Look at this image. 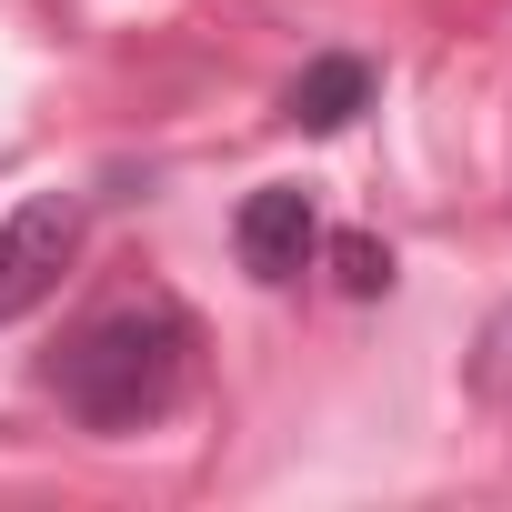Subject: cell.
<instances>
[{"label": "cell", "mask_w": 512, "mask_h": 512, "mask_svg": "<svg viewBox=\"0 0 512 512\" xmlns=\"http://www.w3.org/2000/svg\"><path fill=\"white\" fill-rule=\"evenodd\" d=\"M71 251H81V201L71 191H41V201H21L0 221V322L41 312L61 292V272H71Z\"/></svg>", "instance_id": "cell-2"}, {"label": "cell", "mask_w": 512, "mask_h": 512, "mask_svg": "<svg viewBox=\"0 0 512 512\" xmlns=\"http://www.w3.org/2000/svg\"><path fill=\"white\" fill-rule=\"evenodd\" d=\"M191 352H201L191 312L161 302V292H141V302H111L101 322H81V332L61 342L51 392H61L91 432H141V422H161V412L191 392Z\"/></svg>", "instance_id": "cell-1"}, {"label": "cell", "mask_w": 512, "mask_h": 512, "mask_svg": "<svg viewBox=\"0 0 512 512\" xmlns=\"http://www.w3.org/2000/svg\"><path fill=\"white\" fill-rule=\"evenodd\" d=\"M352 111H372V61L332 51V61H312V71L292 81V121H302V131H342Z\"/></svg>", "instance_id": "cell-4"}, {"label": "cell", "mask_w": 512, "mask_h": 512, "mask_svg": "<svg viewBox=\"0 0 512 512\" xmlns=\"http://www.w3.org/2000/svg\"><path fill=\"white\" fill-rule=\"evenodd\" d=\"M231 241H241V272L282 292V282H302V262L322 251V211H312L302 181H272V191H251L231 211Z\"/></svg>", "instance_id": "cell-3"}, {"label": "cell", "mask_w": 512, "mask_h": 512, "mask_svg": "<svg viewBox=\"0 0 512 512\" xmlns=\"http://www.w3.org/2000/svg\"><path fill=\"white\" fill-rule=\"evenodd\" d=\"M332 282H342L352 302H372V292H392V251H382L372 231H342V241H332Z\"/></svg>", "instance_id": "cell-5"}, {"label": "cell", "mask_w": 512, "mask_h": 512, "mask_svg": "<svg viewBox=\"0 0 512 512\" xmlns=\"http://www.w3.org/2000/svg\"><path fill=\"white\" fill-rule=\"evenodd\" d=\"M472 382H482L492 402H512V312L482 332V352H472Z\"/></svg>", "instance_id": "cell-6"}]
</instances>
